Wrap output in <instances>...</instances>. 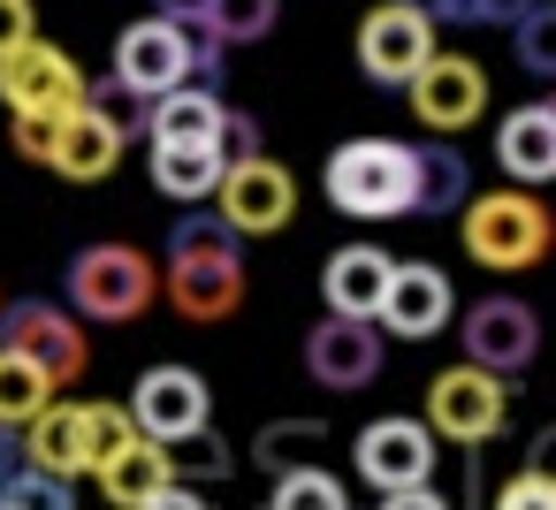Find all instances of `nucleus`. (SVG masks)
Listing matches in <instances>:
<instances>
[{
	"mask_svg": "<svg viewBox=\"0 0 556 510\" xmlns=\"http://www.w3.org/2000/svg\"><path fill=\"white\" fill-rule=\"evenodd\" d=\"M161 297L176 305V320L191 328H222L244 305V237L222 214H184L168 229V259H161Z\"/></svg>",
	"mask_w": 556,
	"mask_h": 510,
	"instance_id": "nucleus-1",
	"label": "nucleus"
},
{
	"mask_svg": "<svg viewBox=\"0 0 556 510\" xmlns=\"http://www.w3.org/2000/svg\"><path fill=\"white\" fill-rule=\"evenodd\" d=\"M457 244H465V259L488 267V275H526V267L548 259V244H556V214H548L526 183L472 191L465 214H457Z\"/></svg>",
	"mask_w": 556,
	"mask_h": 510,
	"instance_id": "nucleus-2",
	"label": "nucleus"
},
{
	"mask_svg": "<svg viewBox=\"0 0 556 510\" xmlns=\"http://www.w3.org/2000/svg\"><path fill=\"white\" fill-rule=\"evenodd\" d=\"M328 206L351 221H404L412 214V145L404 138H343L320 168Z\"/></svg>",
	"mask_w": 556,
	"mask_h": 510,
	"instance_id": "nucleus-3",
	"label": "nucleus"
},
{
	"mask_svg": "<svg viewBox=\"0 0 556 510\" xmlns=\"http://www.w3.org/2000/svg\"><path fill=\"white\" fill-rule=\"evenodd\" d=\"M62 290H70V305H77L85 320L130 328V320H146V313L161 305V267H153L138 244H85V252L70 259V275H62Z\"/></svg>",
	"mask_w": 556,
	"mask_h": 510,
	"instance_id": "nucleus-4",
	"label": "nucleus"
},
{
	"mask_svg": "<svg viewBox=\"0 0 556 510\" xmlns=\"http://www.w3.org/2000/svg\"><path fill=\"white\" fill-rule=\"evenodd\" d=\"M130 434H138L130 404H62V396H54V404L24 426V457L77 480V472H100Z\"/></svg>",
	"mask_w": 556,
	"mask_h": 510,
	"instance_id": "nucleus-5",
	"label": "nucleus"
},
{
	"mask_svg": "<svg viewBox=\"0 0 556 510\" xmlns=\"http://www.w3.org/2000/svg\"><path fill=\"white\" fill-rule=\"evenodd\" d=\"M427 426H434L442 442H457V449L495 442V434L510 426V373H488V366H472V358L442 366V373L427 381Z\"/></svg>",
	"mask_w": 556,
	"mask_h": 510,
	"instance_id": "nucleus-6",
	"label": "nucleus"
},
{
	"mask_svg": "<svg viewBox=\"0 0 556 510\" xmlns=\"http://www.w3.org/2000/svg\"><path fill=\"white\" fill-rule=\"evenodd\" d=\"M434 16L419 9V0H381V9H366L358 16V69H366V85H381V92H404L442 47H434Z\"/></svg>",
	"mask_w": 556,
	"mask_h": 510,
	"instance_id": "nucleus-7",
	"label": "nucleus"
},
{
	"mask_svg": "<svg viewBox=\"0 0 556 510\" xmlns=\"http://www.w3.org/2000/svg\"><path fill=\"white\" fill-rule=\"evenodd\" d=\"M0 343L24 350L31 366H47L54 388L85 381V366H92L85 313H77V305H54V297H24V305H9V313H0Z\"/></svg>",
	"mask_w": 556,
	"mask_h": 510,
	"instance_id": "nucleus-8",
	"label": "nucleus"
},
{
	"mask_svg": "<svg viewBox=\"0 0 556 510\" xmlns=\"http://www.w3.org/2000/svg\"><path fill=\"white\" fill-rule=\"evenodd\" d=\"M381 366H389V328H381V320L320 313V320L305 328V373H313L320 388L358 396V388H374V381H381Z\"/></svg>",
	"mask_w": 556,
	"mask_h": 510,
	"instance_id": "nucleus-9",
	"label": "nucleus"
},
{
	"mask_svg": "<svg viewBox=\"0 0 556 510\" xmlns=\"http://www.w3.org/2000/svg\"><path fill=\"white\" fill-rule=\"evenodd\" d=\"M214 214H222L237 237H282V229L298 221V176H290L282 161L252 153V161H237V168L222 176Z\"/></svg>",
	"mask_w": 556,
	"mask_h": 510,
	"instance_id": "nucleus-10",
	"label": "nucleus"
},
{
	"mask_svg": "<svg viewBox=\"0 0 556 510\" xmlns=\"http://www.w3.org/2000/svg\"><path fill=\"white\" fill-rule=\"evenodd\" d=\"M442 464V434L427 419H374L358 434V480L374 495H396V487H427Z\"/></svg>",
	"mask_w": 556,
	"mask_h": 510,
	"instance_id": "nucleus-11",
	"label": "nucleus"
},
{
	"mask_svg": "<svg viewBox=\"0 0 556 510\" xmlns=\"http://www.w3.org/2000/svg\"><path fill=\"white\" fill-rule=\"evenodd\" d=\"M457 343H465V358L488 366V373H526L533 350H541V320H533L526 297L495 290V297H480V305L457 320Z\"/></svg>",
	"mask_w": 556,
	"mask_h": 510,
	"instance_id": "nucleus-12",
	"label": "nucleus"
},
{
	"mask_svg": "<svg viewBox=\"0 0 556 510\" xmlns=\"http://www.w3.org/2000/svg\"><path fill=\"white\" fill-rule=\"evenodd\" d=\"M130 419H138V434H153V442H184V434L214 426V388H206V373H191V366H146L138 388H130Z\"/></svg>",
	"mask_w": 556,
	"mask_h": 510,
	"instance_id": "nucleus-13",
	"label": "nucleus"
},
{
	"mask_svg": "<svg viewBox=\"0 0 556 510\" xmlns=\"http://www.w3.org/2000/svg\"><path fill=\"white\" fill-rule=\"evenodd\" d=\"M115 77L138 92V100H161L176 85H191V31L176 16H138L123 39H115Z\"/></svg>",
	"mask_w": 556,
	"mask_h": 510,
	"instance_id": "nucleus-14",
	"label": "nucleus"
},
{
	"mask_svg": "<svg viewBox=\"0 0 556 510\" xmlns=\"http://www.w3.org/2000/svg\"><path fill=\"white\" fill-rule=\"evenodd\" d=\"M404 100H412V115H419L434 138H457V130H472L480 107H488V69H480L472 54H434V62L404 85Z\"/></svg>",
	"mask_w": 556,
	"mask_h": 510,
	"instance_id": "nucleus-15",
	"label": "nucleus"
},
{
	"mask_svg": "<svg viewBox=\"0 0 556 510\" xmlns=\"http://www.w3.org/2000/svg\"><path fill=\"white\" fill-rule=\"evenodd\" d=\"M85 69L47 47V39H24L0 54V100H9V115H31V107H85Z\"/></svg>",
	"mask_w": 556,
	"mask_h": 510,
	"instance_id": "nucleus-16",
	"label": "nucleus"
},
{
	"mask_svg": "<svg viewBox=\"0 0 556 510\" xmlns=\"http://www.w3.org/2000/svg\"><path fill=\"white\" fill-rule=\"evenodd\" d=\"M450 320H457V290H450V275L427 267V259H396L389 297H381V328L404 335V343H427V335H442Z\"/></svg>",
	"mask_w": 556,
	"mask_h": 510,
	"instance_id": "nucleus-17",
	"label": "nucleus"
},
{
	"mask_svg": "<svg viewBox=\"0 0 556 510\" xmlns=\"http://www.w3.org/2000/svg\"><path fill=\"white\" fill-rule=\"evenodd\" d=\"M123 153H130V130L108 115V107H70V123H62V153H54V176H70V183H100V176H115L123 168Z\"/></svg>",
	"mask_w": 556,
	"mask_h": 510,
	"instance_id": "nucleus-18",
	"label": "nucleus"
},
{
	"mask_svg": "<svg viewBox=\"0 0 556 510\" xmlns=\"http://www.w3.org/2000/svg\"><path fill=\"white\" fill-rule=\"evenodd\" d=\"M389 275H396V259H389L381 244H343V252H328V267H320V297H328V313L381 320Z\"/></svg>",
	"mask_w": 556,
	"mask_h": 510,
	"instance_id": "nucleus-19",
	"label": "nucleus"
},
{
	"mask_svg": "<svg viewBox=\"0 0 556 510\" xmlns=\"http://www.w3.org/2000/svg\"><path fill=\"white\" fill-rule=\"evenodd\" d=\"M495 168L510 176V183H556V115H548V100H533V107H510L503 123H495Z\"/></svg>",
	"mask_w": 556,
	"mask_h": 510,
	"instance_id": "nucleus-20",
	"label": "nucleus"
},
{
	"mask_svg": "<svg viewBox=\"0 0 556 510\" xmlns=\"http://www.w3.org/2000/svg\"><path fill=\"white\" fill-rule=\"evenodd\" d=\"M229 123V100L214 85H176L146 107V145H214Z\"/></svg>",
	"mask_w": 556,
	"mask_h": 510,
	"instance_id": "nucleus-21",
	"label": "nucleus"
},
{
	"mask_svg": "<svg viewBox=\"0 0 556 510\" xmlns=\"http://www.w3.org/2000/svg\"><path fill=\"white\" fill-rule=\"evenodd\" d=\"M465 199H472V161L450 138L412 145V214L442 221V214H465Z\"/></svg>",
	"mask_w": 556,
	"mask_h": 510,
	"instance_id": "nucleus-22",
	"label": "nucleus"
},
{
	"mask_svg": "<svg viewBox=\"0 0 556 510\" xmlns=\"http://www.w3.org/2000/svg\"><path fill=\"white\" fill-rule=\"evenodd\" d=\"M92 480H100V495H108L115 510H138L146 495H161V487L176 480V464H168V442H153V434H130V442H123V449H115V457H108Z\"/></svg>",
	"mask_w": 556,
	"mask_h": 510,
	"instance_id": "nucleus-23",
	"label": "nucleus"
},
{
	"mask_svg": "<svg viewBox=\"0 0 556 510\" xmlns=\"http://www.w3.org/2000/svg\"><path fill=\"white\" fill-rule=\"evenodd\" d=\"M222 176H229L222 145H153V191L176 206H206L222 191Z\"/></svg>",
	"mask_w": 556,
	"mask_h": 510,
	"instance_id": "nucleus-24",
	"label": "nucleus"
},
{
	"mask_svg": "<svg viewBox=\"0 0 556 510\" xmlns=\"http://www.w3.org/2000/svg\"><path fill=\"white\" fill-rule=\"evenodd\" d=\"M47 404H54L47 366H31L24 350H9V343H0V426H31Z\"/></svg>",
	"mask_w": 556,
	"mask_h": 510,
	"instance_id": "nucleus-25",
	"label": "nucleus"
},
{
	"mask_svg": "<svg viewBox=\"0 0 556 510\" xmlns=\"http://www.w3.org/2000/svg\"><path fill=\"white\" fill-rule=\"evenodd\" d=\"M267 510H351V487L320 464H298V472H275Z\"/></svg>",
	"mask_w": 556,
	"mask_h": 510,
	"instance_id": "nucleus-26",
	"label": "nucleus"
},
{
	"mask_svg": "<svg viewBox=\"0 0 556 510\" xmlns=\"http://www.w3.org/2000/svg\"><path fill=\"white\" fill-rule=\"evenodd\" d=\"M510 54H518L526 77L556 85V0H541V9H526V16L510 24Z\"/></svg>",
	"mask_w": 556,
	"mask_h": 510,
	"instance_id": "nucleus-27",
	"label": "nucleus"
},
{
	"mask_svg": "<svg viewBox=\"0 0 556 510\" xmlns=\"http://www.w3.org/2000/svg\"><path fill=\"white\" fill-rule=\"evenodd\" d=\"M320 442H328L320 419H305V426H267V434L252 442V457H260V472H298V464L320 457Z\"/></svg>",
	"mask_w": 556,
	"mask_h": 510,
	"instance_id": "nucleus-28",
	"label": "nucleus"
},
{
	"mask_svg": "<svg viewBox=\"0 0 556 510\" xmlns=\"http://www.w3.org/2000/svg\"><path fill=\"white\" fill-rule=\"evenodd\" d=\"M9 510H77V480L70 472H47V464H24L9 487H0Z\"/></svg>",
	"mask_w": 556,
	"mask_h": 510,
	"instance_id": "nucleus-29",
	"label": "nucleus"
},
{
	"mask_svg": "<svg viewBox=\"0 0 556 510\" xmlns=\"http://www.w3.org/2000/svg\"><path fill=\"white\" fill-rule=\"evenodd\" d=\"M168 464H176V480H229V472H237V449H229L214 426H199V434L168 442Z\"/></svg>",
	"mask_w": 556,
	"mask_h": 510,
	"instance_id": "nucleus-30",
	"label": "nucleus"
},
{
	"mask_svg": "<svg viewBox=\"0 0 556 510\" xmlns=\"http://www.w3.org/2000/svg\"><path fill=\"white\" fill-rule=\"evenodd\" d=\"M62 123H70V107H31V115L9 123V145H16L31 168H54V153H62Z\"/></svg>",
	"mask_w": 556,
	"mask_h": 510,
	"instance_id": "nucleus-31",
	"label": "nucleus"
},
{
	"mask_svg": "<svg viewBox=\"0 0 556 510\" xmlns=\"http://www.w3.org/2000/svg\"><path fill=\"white\" fill-rule=\"evenodd\" d=\"M206 24H214L229 47H260V39L275 31V0H214Z\"/></svg>",
	"mask_w": 556,
	"mask_h": 510,
	"instance_id": "nucleus-32",
	"label": "nucleus"
},
{
	"mask_svg": "<svg viewBox=\"0 0 556 510\" xmlns=\"http://www.w3.org/2000/svg\"><path fill=\"white\" fill-rule=\"evenodd\" d=\"M488 510H556V472H541V464H518L503 487H495V502Z\"/></svg>",
	"mask_w": 556,
	"mask_h": 510,
	"instance_id": "nucleus-33",
	"label": "nucleus"
},
{
	"mask_svg": "<svg viewBox=\"0 0 556 510\" xmlns=\"http://www.w3.org/2000/svg\"><path fill=\"white\" fill-rule=\"evenodd\" d=\"M214 145H222V161H229V168H237V161H252V153H260V123L229 107V123H222V138H214Z\"/></svg>",
	"mask_w": 556,
	"mask_h": 510,
	"instance_id": "nucleus-34",
	"label": "nucleus"
},
{
	"mask_svg": "<svg viewBox=\"0 0 556 510\" xmlns=\"http://www.w3.org/2000/svg\"><path fill=\"white\" fill-rule=\"evenodd\" d=\"M24 39H39L31 0H0V54H9V47H24Z\"/></svg>",
	"mask_w": 556,
	"mask_h": 510,
	"instance_id": "nucleus-35",
	"label": "nucleus"
},
{
	"mask_svg": "<svg viewBox=\"0 0 556 510\" xmlns=\"http://www.w3.org/2000/svg\"><path fill=\"white\" fill-rule=\"evenodd\" d=\"M374 510H457V502H450V495L427 480V487H396V495H381Z\"/></svg>",
	"mask_w": 556,
	"mask_h": 510,
	"instance_id": "nucleus-36",
	"label": "nucleus"
},
{
	"mask_svg": "<svg viewBox=\"0 0 556 510\" xmlns=\"http://www.w3.org/2000/svg\"><path fill=\"white\" fill-rule=\"evenodd\" d=\"M138 510H214V502H206L191 480H168V487H161V495H146Z\"/></svg>",
	"mask_w": 556,
	"mask_h": 510,
	"instance_id": "nucleus-37",
	"label": "nucleus"
},
{
	"mask_svg": "<svg viewBox=\"0 0 556 510\" xmlns=\"http://www.w3.org/2000/svg\"><path fill=\"white\" fill-rule=\"evenodd\" d=\"M419 9H427L434 24H450V31H465V24H480V0H419Z\"/></svg>",
	"mask_w": 556,
	"mask_h": 510,
	"instance_id": "nucleus-38",
	"label": "nucleus"
},
{
	"mask_svg": "<svg viewBox=\"0 0 556 510\" xmlns=\"http://www.w3.org/2000/svg\"><path fill=\"white\" fill-rule=\"evenodd\" d=\"M24 464H31V457H24V426H0V487H9Z\"/></svg>",
	"mask_w": 556,
	"mask_h": 510,
	"instance_id": "nucleus-39",
	"label": "nucleus"
},
{
	"mask_svg": "<svg viewBox=\"0 0 556 510\" xmlns=\"http://www.w3.org/2000/svg\"><path fill=\"white\" fill-rule=\"evenodd\" d=\"M526 9H541V0H480V24H503V31H510Z\"/></svg>",
	"mask_w": 556,
	"mask_h": 510,
	"instance_id": "nucleus-40",
	"label": "nucleus"
},
{
	"mask_svg": "<svg viewBox=\"0 0 556 510\" xmlns=\"http://www.w3.org/2000/svg\"><path fill=\"white\" fill-rule=\"evenodd\" d=\"M214 0H153V16H176V24H206Z\"/></svg>",
	"mask_w": 556,
	"mask_h": 510,
	"instance_id": "nucleus-41",
	"label": "nucleus"
},
{
	"mask_svg": "<svg viewBox=\"0 0 556 510\" xmlns=\"http://www.w3.org/2000/svg\"><path fill=\"white\" fill-rule=\"evenodd\" d=\"M0 313H9V290H0Z\"/></svg>",
	"mask_w": 556,
	"mask_h": 510,
	"instance_id": "nucleus-42",
	"label": "nucleus"
},
{
	"mask_svg": "<svg viewBox=\"0 0 556 510\" xmlns=\"http://www.w3.org/2000/svg\"><path fill=\"white\" fill-rule=\"evenodd\" d=\"M548 115H556V92H548Z\"/></svg>",
	"mask_w": 556,
	"mask_h": 510,
	"instance_id": "nucleus-43",
	"label": "nucleus"
},
{
	"mask_svg": "<svg viewBox=\"0 0 556 510\" xmlns=\"http://www.w3.org/2000/svg\"><path fill=\"white\" fill-rule=\"evenodd\" d=\"M0 510H9V502H0Z\"/></svg>",
	"mask_w": 556,
	"mask_h": 510,
	"instance_id": "nucleus-44",
	"label": "nucleus"
}]
</instances>
